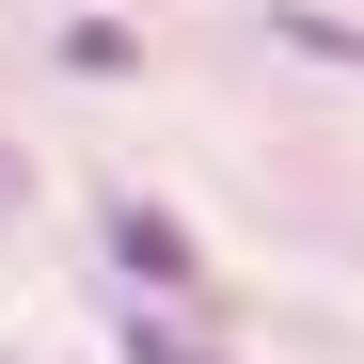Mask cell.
Returning a JSON list of instances; mask_svg holds the SVG:
<instances>
[{
    "label": "cell",
    "instance_id": "6da1fadb",
    "mask_svg": "<svg viewBox=\"0 0 364 364\" xmlns=\"http://www.w3.org/2000/svg\"><path fill=\"white\" fill-rule=\"evenodd\" d=\"M111 254H127L143 285H191V222L174 206H111Z\"/></svg>",
    "mask_w": 364,
    "mask_h": 364
},
{
    "label": "cell",
    "instance_id": "7a4b0ae2",
    "mask_svg": "<svg viewBox=\"0 0 364 364\" xmlns=\"http://www.w3.org/2000/svg\"><path fill=\"white\" fill-rule=\"evenodd\" d=\"M127 364H237V348H222V333H191L174 301H143V317H127Z\"/></svg>",
    "mask_w": 364,
    "mask_h": 364
}]
</instances>
